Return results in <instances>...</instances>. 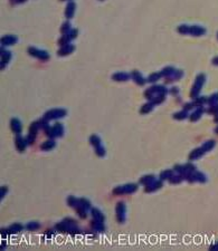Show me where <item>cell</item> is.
Masks as SVG:
<instances>
[{
  "mask_svg": "<svg viewBox=\"0 0 218 251\" xmlns=\"http://www.w3.org/2000/svg\"><path fill=\"white\" fill-rule=\"evenodd\" d=\"M17 41V37L12 36V35H8L5 37L1 38V44L4 46H9V45H14Z\"/></svg>",
  "mask_w": 218,
  "mask_h": 251,
  "instance_id": "cell-13",
  "label": "cell"
},
{
  "mask_svg": "<svg viewBox=\"0 0 218 251\" xmlns=\"http://www.w3.org/2000/svg\"><path fill=\"white\" fill-rule=\"evenodd\" d=\"M174 71H176V70H174L172 67H166V68L161 71V74H162L163 76H171V75H174Z\"/></svg>",
  "mask_w": 218,
  "mask_h": 251,
  "instance_id": "cell-34",
  "label": "cell"
},
{
  "mask_svg": "<svg viewBox=\"0 0 218 251\" xmlns=\"http://www.w3.org/2000/svg\"><path fill=\"white\" fill-rule=\"evenodd\" d=\"M210 104H215L216 102H218V94H214L213 96L209 98V100H208Z\"/></svg>",
  "mask_w": 218,
  "mask_h": 251,
  "instance_id": "cell-41",
  "label": "cell"
},
{
  "mask_svg": "<svg viewBox=\"0 0 218 251\" xmlns=\"http://www.w3.org/2000/svg\"><path fill=\"white\" fill-rule=\"evenodd\" d=\"M131 76H132V78L135 81V83H137L138 85H143L144 83H145V81H144V78L141 76V74L138 71V70H133L132 74H131Z\"/></svg>",
  "mask_w": 218,
  "mask_h": 251,
  "instance_id": "cell-14",
  "label": "cell"
},
{
  "mask_svg": "<svg viewBox=\"0 0 218 251\" xmlns=\"http://www.w3.org/2000/svg\"><path fill=\"white\" fill-rule=\"evenodd\" d=\"M201 114H203V108H198V110H196V111L190 115V121H191V122H195L197 119H199L200 115Z\"/></svg>",
  "mask_w": 218,
  "mask_h": 251,
  "instance_id": "cell-26",
  "label": "cell"
},
{
  "mask_svg": "<svg viewBox=\"0 0 218 251\" xmlns=\"http://www.w3.org/2000/svg\"><path fill=\"white\" fill-rule=\"evenodd\" d=\"M6 191H8V188H7V186H2V188H1V199L4 198Z\"/></svg>",
  "mask_w": 218,
  "mask_h": 251,
  "instance_id": "cell-43",
  "label": "cell"
},
{
  "mask_svg": "<svg viewBox=\"0 0 218 251\" xmlns=\"http://www.w3.org/2000/svg\"><path fill=\"white\" fill-rule=\"evenodd\" d=\"M24 229V227H22L20 223H14L12 225H10L9 228L7 229V232L8 233H18V232H20L21 230Z\"/></svg>",
  "mask_w": 218,
  "mask_h": 251,
  "instance_id": "cell-19",
  "label": "cell"
},
{
  "mask_svg": "<svg viewBox=\"0 0 218 251\" xmlns=\"http://www.w3.org/2000/svg\"><path fill=\"white\" fill-rule=\"evenodd\" d=\"M76 212H77L78 215H80L82 219L86 218V209L82 207L81 204H77V205H76Z\"/></svg>",
  "mask_w": 218,
  "mask_h": 251,
  "instance_id": "cell-28",
  "label": "cell"
},
{
  "mask_svg": "<svg viewBox=\"0 0 218 251\" xmlns=\"http://www.w3.org/2000/svg\"><path fill=\"white\" fill-rule=\"evenodd\" d=\"M67 204L70 205V207H76L78 204V200L75 198V196L73 195H70L68 198H67Z\"/></svg>",
  "mask_w": 218,
  "mask_h": 251,
  "instance_id": "cell-30",
  "label": "cell"
},
{
  "mask_svg": "<svg viewBox=\"0 0 218 251\" xmlns=\"http://www.w3.org/2000/svg\"><path fill=\"white\" fill-rule=\"evenodd\" d=\"M129 75L125 74V73H116L112 76V79H114L116 81H126L129 79Z\"/></svg>",
  "mask_w": 218,
  "mask_h": 251,
  "instance_id": "cell-21",
  "label": "cell"
},
{
  "mask_svg": "<svg viewBox=\"0 0 218 251\" xmlns=\"http://www.w3.org/2000/svg\"><path fill=\"white\" fill-rule=\"evenodd\" d=\"M22 1H25V0H18V2H22Z\"/></svg>",
  "mask_w": 218,
  "mask_h": 251,
  "instance_id": "cell-45",
  "label": "cell"
},
{
  "mask_svg": "<svg viewBox=\"0 0 218 251\" xmlns=\"http://www.w3.org/2000/svg\"><path fill=\"white\" fill-rule=\"evenodd\" d=\"M162 180H160V181H153L152 183H150L149 185H147V188H145V192L149 193V192H153V191H157V190H159L160 188H162Z\"/></svg>",
  "mask_w": 218,
  "mask_h": 251,
  "instance_id": "cell-10",
  "label": "cell"
},
{
  "mask_svg": "<svg viewBox=\"0 0 218 251\" xmlns=\"http://www.w3.org/2000/svg\"><path fill=\"white\" fill-rule=\"evenodd\" d=\"M184 180H186L185 176H184V175H181V174H180V175H174V176L171 177L169 181H170L171 184H178V183H180V182H182Z\"/></svg>",
  "mask_w": 218,
  "mask_h": 251,
  "instance_id": "cell-27",
  "label": "cell"
},
{
  "mask_svg": "<svg viewBox=\"0 0 218 251\" xmlns=\"http://www.w3.org/2000/svg\"><path fill=\"white\" fill-rule=\"evenodd\" d=\"M27 138L25 140L24 137L21 136H17L16 137V141H15V145H16V148L18 150L19 152H22L25 151V148H26V145H27Z\"/></svg>",
  "mask_w": 218,
  "mask_h": 251,
  "instance_id": "cell-8",
  "label": "cell"
},
{
  "mask_svg": "<svg viewBox=\"0 0 218 251\" xmlns=\"http://www.w3.org/2000/svg\"><path fill=\"white\" fill-rule=\"evenodd\" d=\"M186 117H188V113L186 110L182 112H179V113H176L174 115V118H176V119H185Z\"/></svg>",
  "mask_w": 218,
  "mask_h": 251,
  "instance_id": "cell-32",
  "label": "cell"
},
{
  "mask_svg": "<svg viewBox=\"0 0 218 251\" xmlns=\"http://www.w3.org/2000/svg\"><path fill=\"white\" fill-rule=\"evenodd\" d=\"M216 133H218V127L216 129Z\"/></svg>",
  "mask_w": 218,
  "mask_h": 251,
  "instance_id": "cell-46",
  "label": "cell"
},
{
  "mask_svg": "<svg viewBox=\"0 0 218 251\" xmlns=\"http://www.w3.org/2000/svg\"><path fill=\"white\" fill-rule=\"evenodd\" d=\"M214 64H216V65H218V58H215V59H214Z\"/></svg>",
  "mask_w": 218,
  "mask_h": 251,
  "instance_id": "cell-44",
  "label": "cell"
},
{
  "mask_svg": "<svg viewBox=\"0 0 218 251\" xmlns=\"http://www.w3.org/2000/svg\"><path fill=\"white\" fill-rule=\"evenodd\" d=\"M178 31L180 33H190V26H187V25H181V26L178 27Z\"/></svg>",
  "mask_w": 218,
  "mask_h": 251,
  "instance_id": "cell-37",
  "label": "cell"
},
{
  "mask_svg": "<svg viewBox=\"0 0 218 251\" xmlns=\"http://www.w3.org/2000/svg\"><path fill=\"white\" fill-rule=\"evenodd\" d=\"M76 35H77V30H70V33H68V37L70 39H74L76 37Z\"/></svg>",
  "mask_w": 218,
  "mask_h": 251,
  "instance_id": "cell-42",
  "label": "cell"
},
{
  "mask_svg": "<svg viewBox=\"0 0 218 251\" xmlns=\"http://www.w3.org/2000/svg\"><path fill=\"white\" fill-rule=\"evenodd\" d=\"M138 190V185L134 184V183H129V184L125 185H121V186H116V188L113 190V193L114 194H130V193L135 192Z\"/></svg>",
  "mask_w": 218,
  "mask_h": 251,
  "instance_id": "cell-2",
  "label": "cell"
},
{
  "mask_svg": "<svg viewBox=\"0 0 218 251\" xmlns=\"http://www.w3.org/2000/svg\"><path fill=\"white\" fill-rule=\"evenodd\" d=\"M28 52H29L31 56L37 57V58L41 59V60H47V59L49 58V55H48L47 52H45V50H38V49L35 48V47H29V48H28Z\"/></svg>",
  "mask_w": 218,
  "mask_h": 251,
  "instance_id": "cell-5",
  "label": "cell"
},
{
  "mask_svg": "<svg viewBox=\"0 0 218 251\" xmlns=\"http://www.w3.org/2000/svg\"><path fill=\"white\" fill-rule=\"evenodd\" d=\"M162 76L161 73H153L148 77V81L149 83H155L157 81H159V78Z\"/></svg>",
  "mask_w": 218,
  "mask_h": 251,
  "instance_id": "cell-29",
  "label": "cell"
},
{
  "mask_svg": "<svg viewBox=\"0 0 218 251\" xmlns=\"http://www.w3.org/2000/svg\"><path fill=\"white\" fill-rule=\"evenodd\" d=\"M45 133H46V135H47L48 137H50V138H54V137H58V136H63L64 127H63V125H62V124H59V123H56V124L53 126V127H49V126H48L47 129H45Z\"/></svg>",
  "mask_w": 218,
  "mask_h": 251,
  "instance_id": "cell-1",
  "label": "cell"
},
{
  "mask_svg": "<svg viewBox=\"0 0 218 251\" xmlns=\"http://www.w3.org/2000/svg\"><path fill=\"white\" fill-rule=\"evenodd\" d=\"M91 225H92V228L94 230H95L96 232H103L104 231V225H103V222H101V221H97V220H93L92 222H91Z\"/></svg>",
  "mask_w": 218,
  "mask_h": 251,
  "instance_id": "cell-16",
  "label": "cell"
},
{
  "mask_svg": "<svg viewBox=\"0 0 218 251\" xmlns=\"http://www.w3.org/2000/svg\"><path fill=\"white\" fill-rule=\"evenodd\" d=\"M205 152L206 151H205L203 148L192 150V151L190 152V154H189V160H190V161H195V160H197V159H200V157L203 155Z\"/></svg>",
  "mask_w": 218,
  "mask_h": 251,
  "instance_id": "cell-9",
  "label": "cell"
},
{
  "mask_svg": "<svg viewBox=\"0 0 218 251\" xmlns=\"http://www.w3.org/2000/svg\"><path fill=\"white\" fill-rule=\"evenodd\" d=\"M214 146H215V141H208L206 143H203L201 148H203L205 151H209V150H211Z\"/></svg>",
  "mask_w": 218,
  "mask_h": 251,
  "instance_id": "cell-33",
  "label": "cell"
},
{
  "mask_svg": "<svg viewBox=\"0 0 218 251\" xmlns=\"http://www.w3.org/2000/svg\"><path fill=\"white\" fill-rule=\"evenodd\" d=\"M55 146H56L55 141L49 140V141H46V142H44V143L41 145V148L43 150V151H50V150H52V148H54Z\"/></svg>",
  "mask_w": 218,
  "mask_h": 251,
  "instance_id": "cell-18",
  "label": "cell"
},
{
  "mask_svg": "<svg viewBox=\"0 0 218 251\" xmlns=\"http://www.w3.org/2000/svg\"><path fill=\"white\" fill-rule=\"evenodd\" d=\"M205 31L206 30L203 29V27L200 26H191L190 27V33L191 35H194V36H200V35H203V33H205Z\"/></svg>",
  "mask_w": 218,
  "mask_h": 251,
  "instance_id": "cell-20",
  "label": "cell"
},
{
  "mask_svg": "<svg viewBox=\"0 0 218 251\" xmlns=\"http://www.w3.org/2000/svg\"><path fill=\"white\" fill-rule=\"evenodd\" d=\"M203 83H205V75H203V74L198 75L196 78V81H195V85L192 87V92H191L192 97L198 95V93L200 92V88H201V86L203 85Z\"/></svg>",
  "mask_w": 218,
  "mask_h": 251,
  "instance_id": "cell-4",
  "label": "cell"
},
{
  "mask_svg": "<svg viewBox=\"0 0 218 251\" xmlns=\"http://www.w3.org/2000/svg\"><path fill=\"white\" fill-rule=\"evenodd\" d=\"M66 114H67V112L65 111V110L58 108V110H52V111H48L47 113L45 114V117L47 118V119H56V118L64 117Z\"/></svg>",
  "mask_w": 218,
  "mask_h": 251,
  "instance_id": "cell-3",
  "label": "cell"
},
{
  "mask_svg": "<svg viewBox=\"0 0 218 251\" xmlns=\"http://www.w3.org/2000/svg\"><path fill=\"white\" fill-rule=\"evenodd\" d=\"M78 204H81L83 208H85L86 210H89V209H91V202H89L87 199H80L78 200Z\"/></svg>",
  "mask_w": 218,
  "mask_h": 251,
  "instance_id": "cell-31",
  "label": "cell"
},
{
  "mask_svg": "<svg viewBox=\"0 0 218 251\" xmlns=\"http://www.w3.org/2000/svg\"><path fill=\"white\" fill-rule=\"evenodd\" d=\"M152 106H153V104H152V103L145 104L143 107H141L140 113H142V114H145V113H148V112H150L152 110Z\"/></svg>",
  "mask_w": 218,
  "mask_h": 251,
  "instance_id": "cell-36",
  "label": "cell"
},
{
  "mask_svg": "<svg viewBox=\"0 0 218 251\" xmlns=\"http://www.w3.org/2000/svg\"><path fill=\"white\" fill-rule=\"evenodd\" d=\"M174 176V171L172 170H164L160 173V180H170Z\"/></svg>",
  "mask_w": 218,
  "mask_h": 251,
  "instance_id": "cell-23",
  "label": "cell"
},
{
  "mask_svg": "<svg viewBox=\"0 0 218 251\" xmlns=\"http://www.w3.org/2000/svg\"><path fill=\"white\" fill-rule=\"evenodd\" d=\"M26 228L28 230H30V231H34V230H37L38 228H39V223L38 222H29V223H27Z\"/></svg>",
  "mask_w": 218,
  "mask_h": 251,
  "instance_id": "cell-35",
  "label": "cell"
},
{
  "mask_svg": "<svg viewBox=\"0 0 218 251\" xmlns=\"http://www.w3.org/2000/svg\"><path fill=\"white\" fill-rule=\"evenodd\" d=\"M92 217L95 220H97V221H101V222H104V215L103 213L101 212L99 209H92Z\"/></svg>",
  "mask_w": 218,
  "mask_h": 251,
  "instance_id": "cell-22",
  "label": "cell"
},
{
  "mask_svg": "<svg viewBox=\"0 0 218 251\" xmlns=\"http://www.w3.org/2000/svg\"><path fill=\"white\" fill-rule=\"evenodd\" d=\"M95 153H96V155H99V156H104L105 155V148L102 146V145H100V146H97V148H95Z\"/></svg>",
  "mask_w": 218,
  "mask_h": 251,
  "instance_id": "cell-39",
  "label": "cell"
},
{
  "mask_svg": "<svg viewBox=\"0 0 218 251\" xmlns=\"http://www.w3.org/2000/svg\"><path fill=\"white\" fill-rule=\"evenodd\" d=\"M153 181H155V176L153 175V174H149V175H144L143 177H141L140 179V183L143 185H149L150 183H152Z\"/></svg>",
  "mask_w": 218,
  "mask_h": 251,
  "instance_id": "cell-17",
  "label": "cell"
},
{
  "mask_svg": "<svg viewBox=\"0 0 218 251\" xmlns=\"http://www.w3.org/2000/svg\"><path fill=\"white\" fill-rule=\"evenodd\" d=\"M11 58V52H5L2 50V54H1V63H2V68L6 64H8V62L10 60Z\"/></svg>",
  "mask_w": 218,
  "mask_h": 251,
  "instance_id": "cell-24",
  "label": "cell"
},
{
  "mask_svg": "<svg viewBox=\"0 0 218 251\" xmlns=\"http://www.w3.org/2000/svg\"><path fill=\"white\" fill-rule=\"evenodd\" d=\"M70 22H65V24L63 25V27L60 28V31H62L63 33H70Z\"/></svg>",
  "mask_w": 218,
  "mask_h": 251,
  "instance_id": "cell-40",
  "label": "cell"
},
{
  "mask_svg": "<svg viewBox=\"0 0 218 251\" xmlns=\"http://www.w3.org/2000/svg\"><path fill=\"white\" fill-rule=\"evenodd\" d=\"M75 49V47L73 46V45L70 44H67L65 45V46H62V48L58 50V55L59 56H65V55H68V54H70V52H73Z\"/></svg>",
  "mask_w": 218,
  "mask_h": 251,
  "instance_id": "cell-12",
  "label": "cell"
},
{
  "mask_svg": "<svg viewBox=\"0 0 218 251\" xmlns=\"http://www.w3.org/2000/svg\"><path fill=\"white\" fill-rule=\"evenodd\" d=\"M56 229H57V231H59V232H62V233H70V225L68 224L66 221L59 222V223L56 224Z\"/></svg>",
  "mask_w": 218,
  "mask_h": 251,
  "instance_id": "cell-11",
  "label": "cell"
},
{
  "mask_svg": "<svg viewBox=\"0 0 218 251\" xmlns=\"http://www.w3.org/2000/svg\"><path fill=\"white\" fill-rule=\"evenodd\" d=\"M10 127H11V131H12L15 134H17V135H19V134L21 133L22 126H21V123H20V121H19L18 118H12V119H11Z\"/></svg>",
  "mask_w": 218,
  "mask_h": 251,
  "instance_id": "cell-7",
  "label": "cell"
},
{
  "mask_svg": "<svg viewBox=\"0 0 218 251\" xmlns=\"http://www.w3.org/2000/svg\"><path fill=\"white\" fill-rule=\"evenodd\" d=\"M194 174H195V176H196V180L199 182H206V176L203 175L201 172H198V171H196V172H194Z\"/></svg>",
  "mask_w": 218,
  "mask_h": 251,
  "instance_id": "cell-38",
  "label": "cell"
},
{
  "mask_svg": "<svg viewBox=\"0 0 218 251\" xmlns=\"http://www.w3.org/2000/svg\"><path fill=\"white\" fill-rule=\"evenodd\" d=\"M116 219L120 223H123L125 220V204L123 202L116 204Z\"/></svg>",
  "mask_w": 218,
  "mask_h": 251,
  "instance_id": "cell-6",
  "label": "cell"
},
{
  "mask_svg": "<svg viewBox=\"0 0 218 251\" xmlns=\"http://www.w3.org/2000/svg\"><path fill=\"white\" fill-rule=\"evenodd\" d=\"M89 143L93 145V146H95V148H97V146H100L101 145V138L96 134H94V135H92V136L89 137Z\"/></svg>",
  "mask_w": 218,
  "mask_h": 251,
  "instance_id": "cell-25",
  "label": "cell"
},
{
  "mask_svg": "<svg viewBox=\"0 0 218 251\" xmlns=\"http://www.w3.org/2000/svg\"><path fill=\"white\" fill-rule=\"evenodd\" d=\"M75 4L74 2H70V4L67 5L66 7V11H65V16H66L67 19H70L73 16H74V12H75Z\"/></svg>",
  "mask_w": 218,
  "mask_h": 251,
  "instance_id": "cell-15",
  "label": "cell"
}]
</instances>
